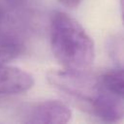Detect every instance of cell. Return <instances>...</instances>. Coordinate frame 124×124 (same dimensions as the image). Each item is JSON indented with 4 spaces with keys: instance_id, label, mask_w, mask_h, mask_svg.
<instances>
[{
    "instance_id": "obj_3",
    "label": "cell",
    "mask_w": 124,
    "mask_h": 124,
    "mask_svg": "<svg viewBox=\"0 0 124 124\" xmlns=\"http://www.w3.org/2000/svg\"><path fill=\"white\" fill-rule=\"evenodd\" d=\"M72 110L58 100H46L30 105L23 111L22 121L29 124H65L71 120Z\"/></svg>"
},
{
    "instance_id": "obj_6",
    "label": "cell",
    "mask_w": 124,
    "mask_h": 124,
    "mask_svg": "<svg viewBox=\"0 0 124 124\" xmlns=\"http://www.w3.org/2000/svg\"><path fill=\"white\" fill-rule=\"evenodd\" d=\"M101 78V82L106 89L118 95L123 96V68L122 66H116L115 68L105 73Z\"/></svg>"
},
{
    "instance_id": "obj_9",
    "label": "cell",
    "mask_w": 124,
    "mask_h": 124,
    "mask_svg": "<svg viewBox=\"0 0 124 124\" xmlns=\"http://www.w3.org/2000/svg\"><path fill=\"white\" fill-rule=\"evenodd\" d=\"M1 16H2V10H1V7H0V18H1Z\"/></svg>"
},
{
    "instance_id": "obj_5",
    "label": "cell",
    "mask_w": 124,
    "mask_h": 124,
    "mask_svg": "<svg viewBox=\"0 0 124 124\" xmlns=\"http://www.w3.org/2000/svg\"><path fill=\"white\" fill-rule=\"evenodd\" d=\"M34 85L33 77L26 71L0 63V94H19Z\"/></svg>"
},
{
    "instance_id": "obj_7",
    "label": "cell",
    "mask_w": 124,
    "mask_h": 124,
    "mask_svg": "<svg viewBox=\"0 0 124 124\" xmlns=\"http://www.w3.org/2000/svg\"><path fill=\"white\" fill-rule=\"evenodd\" d=\"M20 51L19 46L10 40H0V63H7L16 58Z\"/></svg>"
},
{
    "instance_id": "obj_1",
    "label": "cell",
    "mask_w": 124,
    "mask_h": 124,
    "mask_svg": "<svg viewBox=\"0 0 124 124\" xmlns=\"http://www.w3.org/2000/svg\"><path fill=\"white\" fill-rule=\"evenodd\" d=\"M50 46L65 70L84 72L94 62V42L78 21L64 12L55 11L51 15Z\"/></svg>"
},
{
    "instance_id": "obj_8",
    "label": "cell",
    "mask_w": 124,
    "mask_h": 124,
    "mask_svg": "<svg viewBox=\"0 0 124 124\" xmlns=\"http://www.w3.org/2000/svg\"><path fill=\"white\" fill-rule=\"evenodd\" d=\"M63 6L67 7V8H71V9H75L77 7L79 6L81 0H58Z\"/></svg>"
},
{
    "instance_id": "obj_2",
    "label": "cell",
    "mask_w": 124,
    "mask_h": 124,
    "mask_svg": "<svg viewBox=\"0 0 124 124\" xmlns=\"http://www.w3.org/2000/svg\"><path fill=\"white\" fill-rule=\"evenodd\" d=\"M47 79L55 88L83 105L87 111L105 89L101 78L88 75L86 71H51L47 74Z\"/></svg>"
},
{
    "instance_id": "obj_4",
    "label": "cell",
    "mask_w": 124,
    "mask_h": 124,
    "mask_svg": "<svg viewBox=\"0 0 124 124\" xmlns=\"http://www.w3.org/2000/svg\"><path fill=\"white\" fill-rule=\"evenodd\" d=\"M88 111L104 121L116 122L124 115L123 96L105 88L92 103Z\"/></svg>"
}]
</instances>
